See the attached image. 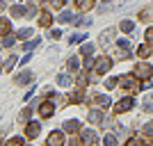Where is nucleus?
I'll list each match as a JSON object with an SVG mask.
<instances>
[{
	"label": "nucleus",
	"instance_id": "obj_1",
	"mask_svg": "<svg viewBox=\"0 0 153 146\" xmlns=\"http://www.w3.org/2000/svg\"><path fill=\"white\" fill-rule=\"evenodd\" d=\"M137 80H140V78L135 76V78H119V82H121V87L126 89L128 94H135V91H140V82H137Z\"/></svg>",
	"mask_w": 153,
	"mask_h": 146
},
{
	"label": "nucleus",
	"instance_id": "obj_2",
	"mask_svg": "<svg viewBox=\"0 0 153 146\" xmlns=\"http://www.w3.org/2000/svg\"><path fill=\"white\" fill-rule=\"evenodd\" d=\"M133 71H135V76L140 78V80H149V78H151V73H153V69L149 66L146 62H140Z\"/></svg>",
	"mask_w": 153,
	"mask_h": 146
},
{
	"label": "nucleus",
	"instance_id": "obj_3",
	"mask_svg": "<svg viewBox=\"0 0 153 146\" xmlns=\"http://www.w3.org/2000/svg\"><path fill=\"white\" fill-rule=\"evenodd\" d=\"M110 66H112V59L105 55V57H98L94 62V71L96 73H105V71H110Z\"/></svg>",
	"mask_w": 153,
	"mask_h": 146
},
{
	"label": "nucleus",
	"instance_id": "obj_4",
	"mask_svg": "<svg viewBox=\"0 0 153 146\" xmlns=\"http://www.w3.org/2000/svg\"><path fill=\"white\" fill-rule=\"evenodd\" d=\"M133 107V98L128 96V98H121V101L117 103V107H114V112L117 114H123V112H128V110Z\"/></svg>",
	"mask_w": 153,
	"mask_h": 146
},
{
	"label": "nucleus",
	"instance_id": "obj_5",
	"mask_svg": "<svg viewBox=\"0 0 153 146\" xmlns=\"http://www.w3.org/2000/svg\"><path fill=\"white\" fill-rule=\"evenodd\" d=\"M80 139H82V144H96V142H98V135H96L94 130H82V133H80Z\"/></svg>",
	"mask_w": 153,
	"mask_h": 146
},
{
	"label": "nucleus",
	"instance_id": "obj_6",
	"mask_svg": "<svg viewBox=\"0 0 153 146\" xmlns=\"http://www.w3.org/2000/svg\"><path fill=\"white\" fill-rule=\"evenodd\" d=\"M48 144H51V146H59V144H64V135L59 133V130H53V133L48 135Z\"/></svg>",
	"mask_w": 153,
	"mask_h": 146
},
{
	"label": "nucleus",
	"instance_id": "obj_7",
	"mask_svg": "<svg viewBox=\"0 0 153 146\" xmlns=\"http://www.w3.org/2000/svg\"><path fill=\"white\" fill-rule=\"evenodd\" d=\"M39 133H41V123H37V121L27 123V130H25V135L30 137V139H34V137H37Z\"/></svg>",
	"mask_w": 153,
	"mask_h": 146
},
{
	"label": "nucleus",
	"instance_id": "obj_8",
	"mask_svg": "<svg viewBox=\"0 0 153 146\" xmlns=\"http://www.w3.org/2000/svg\"><path fill=\"white\" fill-rule=\"evenodd\" d=\"M91 101L96 103V105H98V107H103V110H108L110 105H112V101H110V96H94V98H91Z\"/></svg>",
	"mask_w": 153,
	"mask_h": 146
},
{
	"label": "nucleus",
	"instance_id": "obj_9",
	"mask_svg": "<svg viewBox=\"0 0 153 146\" xmlns=\"http://www.w3.org/2000/svg\"><path fill=\"white\" fill-rule=\"evenodd\" d=\"M53 103H41V105H39V114L44 116V119H48V116H53Z\"/></svg>",
	"mask_w": 153,
	"mask_h": 146
},
{
	"label": "nucleus",
	"instance_id": "obj_10",
	"mask_svg": "<svg viewBox=\"0 0 153 146\" xmlns=\"http://www.w3.org/2000/svg\"><path fill=\"white\" fill-rule=\"evenodd\" d=\"M32 80V71H23V73H19V76L14 78V82L16 84H27Z\"/></svg>",
	"mask_w": 153,
	"mask_h": 146
},
{
	"label": "nucleus",
	"instance_id": "obj_11",
	"mask_svg": "<svg viewBox=\"0 0 153 146\" xmlns=\"http://www.w3.org/2000/svg\"><path fill=\"white\" fill-rule=\"evenodd\" d=\"M94 5H96V0H76V7L80 12H89Z\"/></svg>",
	"mask_w": 153,
	"mask_h": 146
},
{
	"label": "nucleus",
	"instance_id": "obj_12",
	"mask_svg": "<svg viewBox=\"0 0 153 146\" xmlns=\"http://www.w3.org/2000/svg\"><path fill=\"white\" fill-rule=\"evenodd\" d=\"M64 130H66V133H78V130H80V123H78L76 119L64 121Z\"/></svg>",
	"mask_w": 153,
	"mask_h": 146
},
{
	"label": "nucleus",
	"instance_id": "obj_13",
	"mask_svg": "<svg viewBox=\"0 0 153 146\" xmlns=\"http://www.w3.org/2000/svg\"><path fill=\"white\" fill-rule=\"evenodd\" d=\"M112 34H114V30H105L101 37H98V44H101V46H108L110 41H112Z\"/></svg>",
	"mask_w": 153,
	"mask_h": 146
},
{
	"label": "nucleus",
	"instance_id": "obj_14",
	"mask_svg": "<svg viewBox=\"0 0 153 146\" xmlns=\"http://www.w3.org/2000/svg\"><path fill=\"white\" fill-rule=\"evenodd\" d=\"M57 21H59V23H76V16H73V14H71V12H62V14H59V16H57Z\"/></svg>",
	"mask_w": 153,
	"mask_h": 146
},
{
	"label": "nucleus",
	"instance_id": "obj_15",
	"mask_svg": "<svg viewBox=\"0 0 153 146\" xmlns=\"http://www.w3.org/2000/svg\"><path fill=\"white\" fill-rule=\"evenodd\" d=\"M142 110L151 114L153 112V96H144V101H142Z\"/></svg>",
	"mask_w": 153,
	"mask_h": 146
},
{
	"label": "nucleus",
	"instance_id": "obj_16",
	"mask_svg": "<svg viewBox=\"0 0 153 146\" xmlns=\"http://www.w3.org/2000/svg\"><path fill=\"white\" fill-rule=\"evenodd\" d=\"M103 121V112L101 110H91L89 112V123H101Z\"/></svg>",
	"mask_w": 153,
	"mask_h": 146
},
{
	"label": "nucleus",
	"instance_id": "obj_17",
	"mask_svg": "<svg viewBox=\"0 0 153 146\" xmlns=\"http://www.w3.org/2000/svg\"><path fill=\"white\" fill-rule=\"evenodd\" d=\"M25 7H21V5H14L12 7V16H16V19H25Z\"/></svg>",
	"mask_w": 153,
	"mask_h": 146
},
{
	"label": "nucleus",
	"instance_id": "obj_18",
	"mask_svg": "<svg viewBox=\"0 0 153 146\" xmlns=\"http://www.w3.org/2000/svg\"><path fill=\"white\" fill-rule=\"evenodd\" d=\"M51 23H53V16H51L48 12H44L41 16H39V25H41V27H48Z\"/></svg>",
	"mask_w": 153,
	"mask_h": 146
},
{
	"label": "nucleus",
	"instance_id": "obj_19",
	"mask_svg": "<svg viewBox=\"0 0 153 146\" xmlns=\"http://www.w3.org/2000/svg\"><path fill=\"white\" fill-rule=\"evenodd\" d=\"M12 32V23L9 19H0V34H9Z\"/></svg>",
	"mask_w": 153,
	"mask_h": 146
},
{
	"label": "nucleus",
	"instance_id": "obj_20",
	"mask_svg": "<svg viewBox=\"0 0 153 146\" xmlns=\"http://www.w3.org/2000/svg\"><path fill=\"white\" fill-rule=\"evenodd\" d=\"M82 98H85V91H82V87L78 89V91H73V94H69V101H71V103H80Z\"/></svg>",
	"mask_w": 153,
	"mask_h": 146
},
{
	"label": "nucleus",
	"instance_id": "obj_21",
	"mask_svg": "<svg viewBox=\"0 0 153 146\" xmlns=\"http://www.w3.org/2000/svg\"><path fill=\"white\" fill-rule=\"evenodd\" d=\"M137 55H140V57H142V59H146V57H149V55H151V46H149V44H146V46L142 44V46H140V48H137Z\"/></svg>",
	"mask_w": 153,
	"mask_h": 146
},
{
	"label": "nucleus",
	"instance_id": "obj_22",
	"mask_svg": "<svg viewBox=\"0 0 153 146\" xmlns=\"http://www.w3.org/2000/svg\"><path fill=\"white\" fill-rule=\"evenodd\" d=\"M32 34H34V32H32L30 27H25V30H19V32H16V37H19V39H30Z\"/></svg>",
	"mask_w": 153,
	"mask_h": 146
},
{
	"label": "nucleus",
	"instance_id": "obj_23",
	"mask_svg": "<svg viewBox=\"0 0 153 146\" xmlns=\"http://www.w3.org/2000/svg\"><path fill=\"white\" fill-rule=\"evenodd\" d=\"M30 114H32V107H25V110H23V112H21L19 121H21V123H27V119H30Z\"/></svg>",
	"mask_w": 153,
	"mask_h": 146
},
{
	"label": "nucleus",
	"instance_id": "obj_24",
	"mask_svg": "<svg viewBox=\"0 0 153 146\" xmlns=\"http://www.w3.org/2000/svg\"><path fill=\"white\" fill-rule=\"evenodd\" d=\"M144 137H149V139H151V144H153V121L144 126Z\"/></svg>",
	"mask_w": 153,
	"mask_h": 146
},
{
	"label": "nucleus",
	"instance_id": "obj_25",
	"mask_svg": "<svg viewBox=\"0 0 153 146\" xmlns=\"http://www.w3.org/2000/svg\"><path fill=\"white\" fill-rule=\"evenodd\" d=\"M57 84H62V87H66V84H71V76H66V73H62V76H57Z\"/></svg>",
	"mask_w": 153,
	"mask_h": 146
},
{
	"label": "nucleus",
	"instance_id": "obj_26",
	"mask_svg": "<svg viewBox=\"0 0 153 146\" xmlns=\"http://www.w3.org/2000/svg\"><path fill=\"white\" fill-rule=\"evenodd\" d=\"M151 9H142V12H140V21H142V23H146V21H151Z\"/></svg>",
	"mask_w": 153,
	"mask_h": 146
},
{
	"label": "nucleus",
	"instance_id": "obj_27",
	"mask_svg": "<svg viewBox=\"0 0 153 146\" xmlns=\"http://www.w3.org/2000/svg\"><path fill=\"white\" fill-rule=\"evenodd\" d=\"M119 27H121L123 32H133L135 23H133V21H121V25H119Z\"/></svg>",
	"mask_w": 153,
	"mask_h": 146
},
{
	"label": "nucleus",
	"instance_id": "obj_28",
	"mask_svg": "<svg viewBox=\"0 0 153 146\" xmlns=\"http://www.w3.org/2000/svg\"><path fill=\"white\" fill-rule=\"evenodd\" d=\"M66 66H69V71H76L78 66H80V59H78V57H71L69 62H66Z\"/></svg>",
	"mask_w": 153,
	"mask_h": 146
},
{
	"label": "nucleus",
	"instance_id": "obj_29",
	"mask_svg": "<svg viewBox=\"0 0 153 146\" xmlns=\"http://www.w3.org/2000/svg\"><path fill=\"white\" fill-rule=\"evenodd\" d=\"M85 37H87V34H82V32H78V34H73V37L69 39V44H80V41H85Z\"/></svg>",
	"mask_w": 153,
	"mask_h": 146
},
{
	"label": "nucleus",
	"instance_id": "obj_30",
	"mask_svg": "<svg viewBox=\"0 0 153 146\" xmlns=\"http://www.w3.org/2000/svg\"><path fill=\"white\" fill-rule=\"evenodd\" d=\"M117 46H119V50H130V41H128V39H119Z\"/></svg>",
	"mask_w": 153,
	"mask_h": 146
},
{
	"label": "nucleus",
	"instance_id": "obj_31",
	"mask_svg": "<svg viewBox=\"0 0 153 146\" xmlns=\"http://www.w3.org/2000/svg\"><path fill=\"white\" fill-rule=\"evenodd\" d=\"M80 53H82L85 57H87V55H94V46H91V44H85L82 48H80Z\"/></svg>",
	"mask_w": 153,
	"mask_h": 146
},
{
	"label": "nucleus",
	"instance_id": "obj_32",
	"mask_svg": "<svg viewBox=\"0 0 153 146\" xmlns=\"http://www.w3.org/2000/svg\"><path fill=\"white\" fill-rule=\"evenodd\" d=\"M14 66H16V55H12V57L5 62V71H12Z\"/></svg>",
	"mask_w": 153,
	"mask_h": 146
},
{
	"label": "nucleus",
	"instance_id": "obj_33",
	"mask_svg": "<svg viewBox=\"0 0 153 146\" xmlns=\"http://www.w3.org/2000/svg\"><path fill=\"white\" fill-rule=\"evenodd\" d=\"M76 82H78V87H87V82H89V78H87V76H85V73H82V76H78V80H76Z\"/></svg>",
	"mask_w": 153,
	"mask_h": 146
},
{
	"label": "nucleus",
	"instance_id": "obj_34",
	"mask_svg": "<svg viewBox=\"0 0 153 146\" xmlns=\"http://www.w3.org/2000/svg\"><path fill=\"white\" fill-rule=\"evenodd\" d=\"M37 46H39V39H34V41H27V44L23 46V50H34Z\"/></svg>",
	"mask_w": 153,
	"mask_h": 146
},
{
	"label": "nucleus",
	"instance_id": "obj_35",
	"mask_svg": "<svg viewBox=\"0 0 153 146\" xmlns=\"http://www.w3.org/2000/svg\"><path fill=\"white\" fill-rule=\"evenodd\" d=\"M103 144H108V146H114V144H117V137H114V135H105Z\"/></svg>",
	"mask_w": 153,
	"mask_h": 146
},
{
	"label": "nucleus",
	"instance_id": "obj_36",
	"mask_svg": "<svg viewBox=\"0 0 153 146\" xmlns=\"http://www.w3.org/2000/svg\"><path fill=\"white\" fill-rule=\"evenodd\" d=\"M7 144H9V146H21V144H23V137H12Z\"/></svg>",
	"mask_w": 153,
	"mask_h": 146
},
{
	"label": "nucleus",
	"instance_id": "obj_37",
	"mask_svg": "<svg viewBox=\"0 0 153 146\" xmlns=\"http://www.w3.org/2000/svg\"><path fill=\"white\" fill-rule=\"evenodd\" d=\"M128 144H130V146H140V144H142V137H137V135H135V137H130V139H128Z\"/></svg>",
	"mask_w": 153,
	"mask_h": 146
},
{
	"label": "nucleus",
	"instance_id": "obj_38",
	"mask_svg": "<svg viewBox=\"0 0 153 146\" xmlns=\"http://www.w3.org/2000/svg\"><path fill=\"white\" fill-rule=\"evenodd\" d=\"M2 46H14V37H12V34H5V39H2Z\"/></svg>",
	"mask_w": 153,
	"mask_h": 146
},
{
	"label": "nucleus",
	"instance_id": "obj_39",
	"mask_svg": "<svg viewBox=\"0 0 153 146\" xmlns=\"http://www.w3.org/2000/svg\"><path fill=\"white\" fill-rule=\"evenodd\" d=\"M146 44L153 46V27H149V30H146Z\"/></svg>",
	"mask_w": 153,
	"mask_h": 146
},
{
	"label": "nucleus",
	"instance_id": "obj_40",
	"mask_svg": "<svg viewBox=\"0 0 153 146\" xmlns=\"http://www.w3.org/2000/svg\"><path fill=\"white\" fill-rule=\"evenodd\" d=\"M117 82H119L117 78H108V80H105V87H108V89H112V87H114Z\"/></svg>",
	"mask_w": 153,
	"mask_h": 146
},
{
	"label": "nucleus",
	"instance_id": "obj_41",
	"mask_svg": "<svg viewBox=\"0 0 153 146\" xmlns=\"http://www.w3.org/2000/svg\"><path fill=\"white\" fill-rule=\"evenodd\" d=\"M85 66H87V69H94V59H91V55H87V57H85Z\"/></svg>",
	"mask_w": 153,
	"mask_h": 146
},
{
	"label": "nucleus",
	"instance_id": "obj_42",
	"mask_svg": "<svg viewBox=\"0 0 153 146\" xmlns=\"http://www.w3.org/2000/svg\"><path fill=\"white\" fill-rule=\"evenodd\" d=\"M48 37H51V39H59V37H62V32H59V30H53Z\"/></svg>",
	"mask_w": 153,
	"mask_h": 146
},
{
	"label": "nucleus",
	"instance_id": "obj_43",
	"mask_svg": "<svg viewBox=\"0 0 153 146\" xmlns=\"http://www.w3.org/2000/svg\"><path fill=\"white\" fill-rule=\"evenodd\" d=\"M64 5H66V0H55V7H57V9H62Z\"/></svg>",
	"mask_w": 153,
	"mask_h": 146
},
{
	"label": "nucleus",
	"instance_id": "obj_44",
	"mask_svg": "<svg viewBox=\"0 0 153 146\" xmlns=\"http://www.w3.org/2000/svg\"><path fill=\"white\" fill-rule=\"evenodd\" d=\"M44 2H48V0H44Z\"/></svg>",
	"mask_w": 153,
	"mask_h": 146
},
{
	"label": "nucleus",
	"instance_id": "obj_45",
	"mask_svg": "<svg viewBox=\"0 0 153 146\" xmlns=\"http://www.w3.org/2000/svg\"><path fill=\"white\" fill-rule=\"evenodd\" d=\"M0 69H2V66H0Z\"/></svg>",
	"mask_w": 153,
	"mask_h": 146
}]
</instances>
